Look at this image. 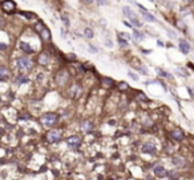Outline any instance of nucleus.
Returning <instances> with one entry per match:
<instances>
[{"instance_id": "nucleus-1", "label": "nucleus", "mask_w": 194, "mask_h": 180, "mask_svg": "<svg viewBox=\"0 0 194 180\" xmlns=\"http://www.w3.org/2000/svg\"><path fill=\"white\" fill-rule=\"evenodd\" d=\"M59 118L60 116H59L56 112H45L40 116V123L43 127L52 129L59 123Z\"/></svg>"}, {"instance_id": "nucleus-2", "label": "nucleus", "mask_w": 194, "mask_h": 180, "mask_svg": "<svg viewBox=\"0 0 194 180\" xmlns=\"http://www.w3.org/2000/svg\"><path fill=\"white\" fill-rule=\"evenodd\" d=\"M53 79H54V83H56V86L64 87V86H67V84L69 83V80H71V73H69L68 69L61 68V69H59V71L54 73Z\"/></svg>"}, {"instance_id": "nucleus-3", "label": "nucleus", "mask_w": 194, "mask_h": 180, "mask_svg": "<svg viewBox=\"0 0 194 180\" xmlns=\"http://www.w3.org/2000/svg\"><path fill=\"white\" fill-rule=\"evenodd\" d=\"M17 68L20 72H27V71H31V69L33 68V60L28 56V55H21V56H19L17 60Z\"/></svg>"}, {"instance_id": "nucleus-4", "label": "nucleus", "mask_w": 194, "mask_h": 180, "mask_svg": "<svg viewBox=\"0 0 194 180\" xmlns=\"http://www.w3.org/2000/svg\"><path fill=\"white\" fill-rule=\"evenodd\" d=\"M44 139H45V142L49 144H57L63 140V132L57 128H52L44 135Z\"/></svg>"}, {"instance_id": "nucleus-5", "label": "nucleus", "mask_w": 194, "mask_h": 180, "mask_svg": "<svg viewBox=\"0 0 194 180\" xmlns=\"http://www.w3.org/2000/svg\"><path fill=\"white\" fill-rule=\"evenodd\" d=\"M170 163L178 169H185L189 166L187 159L185 156H182V155H173L170 159Z\"/></svg>"}, {"instance_id": "nucleus-6", "label": "nucleus", "mask_w": 194, "mask_h": 180, "mask_svg": "<svg viewBox=\"0 0 194 180\" xmlns=\"http://www.w3.org/2000/svg\"><path fill=\"white\" fill-rule=\"evenodd\" d=\"M141 152L145 155H149V156H156L158 152V148L153 142H145L141 146Z\"/></svg>"}, {"instance_id": "nucleus-7", "label": "nucleus", "mask_w": 194, "mask_h": 180, "mask_svg": "<svg viewBox=\"0 0 194 180\" xmlns=\"http://www.w3.org/2000/svg\"><path fill=\"white\" fill-rule=\"evenodd\" d=\"M169 138H170L173 142H177V143H180V142H183L186 138V135H185V131H183L182 128L180 127H176V128H173L170 132H169Z\"/></svg>"}, {"instance_id": "nucleus-8", "label": "nucleus", "mask_w": 194, "mask_h": 180, "mask_svg": "<svg viewBox=\"0 0 194 180\" xmlns=\"http://www.w3.org/2000/svg\"><path fill=\"white\" fill-rule=\"evenodd\" d=\"M65 143L68 144V147H71V148H78V147H81V144H83V138L80 135H71V136H68L65 139Z\"/></svg>"}, {"instance_id": "nucleus-9", "label": "nucleus", "mask_w": 194, "mask_h": 180, "mask_svg": "<svg viewBox=\"0 0 194 180\" xmlns=\"http://www.w3.org/2000/svg\"><path fill=\"white\" fill-rule=\"evenodd\" d=\"M36 63L41 67H45L51 63V55L48 53V51H41L40 53L37 55V59H36Z\"/></svg>"}, {"instance_id": "nucleus-10", "label": "nucleus", "mask_w": 194, "mask_h": 180, "mask_svg": "<svg viewBox=\"0 0 194 180\" xmlns=\"http://www.w3.org/2000/svg\"><path fill=\"white\" fill-rule=\"evenodd\" d=\"M168 172H169L168 169L163 167V166H161V164H157V166L153 168L154 176L158 178V179H165V178H168Z\"/></svg>"}, {"instance_id": "nucleus-11", "label": "nucleus", "mask_w": 194, "mask_h": 180, "mask_svg": "<svg viewBox=\"0 0 194 180\" xmlns=\"http://www.w3.org/2000/svg\"><path fill=\"white\" fill-rule=\"evenodd\" d=\"M69 95H71L72 98H74V99H78L83 95V87L78 83L72 84L71 88H69Z\"/></svg>"}, {"instance_id": "nucleus-12", "label": "nucleus", "mask_w": 194, "mask_h": 180, "mask_svg": "<svg viewBox=\"0 0 194 180\" xmlns=\"http://www.w3.org/2000/svg\"><path fill=\"white\" fill-rule=\"evenodd\" d=\"M80 129L84 133H91L94 129V124H93L92 120L85 119V120H83V122L80 123Z\"/></svg>"}, {"instance_id": "nucleus-13", "label": "nucleus", "mask_w": 194, "mask_h": 180, "mask_svg": "<svg viewBox=\"0 0 194 180\" xmlns=\"http://www.w3.org/2000/svg\"><path fill=\"white\" fill-rule=\"evenodd\" d=\"M19 46H20V49L26 55H33L35 52H36V51H35V48L28 42H26V40H21V42L19 43Z\"/></svg>"}, {"instance_id": "nucleus-14", "label": "nucleus", "mask_w": 194, "mask_h": 180, "mask_svg": "<svg viewBox=\"0 0 194 180\" xmlns=\"http://www.w3.org/2000/svg\"><path fill=\"white\" fill-rule=\"evenodd\" d=\"M2 8L4 9L6 12H13L15 9H16V4H15V2H12V0H6V2L2 3Z\"/></svg>"}, {"instance_id": "nucleus-15", "label": "nucleus", "mask_w": 194, "mask_h": 180, "mask_svg": "<svg viewBox=\"0 0 194 180\" xmlns=\"http://www.w3.org/2000/svg\"><path fill=\"white\" fill-rule=\"evenodd\" d=\"M190 44H189V42H186V40H180V44H178V49L183 53V55H189V52H190Z\"/></svg>"}, {"instance_id": "nucleus-16", "label": "nucleus", "mask_w": 194, "mask_h": 180, "mask_svg": "<svg viewBox=\"0 0 194 180\" xmlns=\"http://www.w3.org/2000/svg\"><path fill=\"white\" fill-rule=\"evenodd\" d=\"M182 178V172L180 169H170L168 172V179L169 180H180Z\"/></svg>"}, {"instance_id": "nucleus-17", "label": "nucleus", "mask_w": 194, "mask_h": 180, "mask_svg": "<svg viewBox=\"0 0 194 180\" xmlns=\"http://www.w3.org/2000/svg\"><path fill=\"white\" fill-rule=\"evenodd\" d=\"M100 83L102 84V87H105V88H112V87L116 86V82H114V80H113L112 78H108V76L101 78Z\"/></svg>"}, {"instance_id": "nucleus-18", "label": "nucleus", "mask_w": 194, "mask_h": 180, "mask_svg": "<svg viewBox=\"0 0 194 180\" xmlns=\"http://www.w3.org/2000/svg\"><path fill=\"white\" fill-rule=\"evenodd\" d=\"M40 38H41V40L43 42H45V43H49L51 42V39H52V36H51V31L47 28V27H44L41 31H40Z\"/></svg>"}, {"instance_id": "nucleus-19", "label": "nucleus", "mask_w": 194, "mask_h": 180, "mask_svg": "<svg viewBox=\"0 0 194 180\" xmlns=\"http://www.w3.org/2000/svg\"><path fill=\"white\" fill-rule=\"evenodd\" d=\"M31 80H29V78L27 76L26 73H19V76L15 79V83L17 84V86H21V84H28Z\"/></svg>"}, {"instance_id": "nucleus-20", "label": "nucleus", "mask_w": 194, "mask_h": 180, "mask_svg": "<svg viewBox=\"0 0 194 180\" xmlns=\"http://www.w3.org/2000/svg\"><path fill=\"white\" fill-rule=\"evenodd\" d=\"M122 13L125 15V16H126L129 20H130V22H132V20H134V19H138L137 15L133 12V9H132L130 7H124V8H122Z\"/></svg>"}, {"instance_id": "nucleus-21", "label": "nucleus", "mask_w": 194, "mask_h": 180, "mask_svg": "<svg viewBox=\"0 0 194 180\" xmlns=\"http://www.w3.org/2000/svg\"><path fill=\"white\" fill-rule=\"evenodd\" d=\"M9 78V69L4 66H0V82H6Z\"/></svg>"}, {"instance_id": "nucleus-22", "label": "nucleus", "mask_w": 194, "mask_h": 180, "mask_svg": "<svg viewBox=\"0 0 194 180\" xmlns=\"http://www.w3.org/2000/svg\"><path fill=\"white\" fill-rule=\"evenodd\" d=\"M133 39L136 40V42H144L145 40V35H144V32H141V31H137V29H134L133 31Z\"/></svg>"}, {"instance_id": "nucleus-23", "label": "nucleus", "mask_w": 194, "mask_h": 180, "mask_svg": "<svg viewBox=\"0 0 194 180\" xmlns=\"http://www.w3.org/2000/svg\"><path fill=\"white\" fill-rule=\"evenodd\" d=\"M142 13V18L146 20V22H150V23H156L157 22V19H156V16L154 15H152L150 12H148V11H144V12H141Z\"/></svg>"}, {"instance_id": "nucleus-24", "label": "nucleus", "mask_w": 194, "mask_h": 180, "mask_svg": "<svg viewBox=\"0 0 194 180\" xmlns=\"http://www.w3.org/2000/svg\"><path fill=\"white\" fill-rule=\"evenodd\" d=\"M156 71H157V73L158 75H160V76H162V78H165V79H172L173 76H172V75H169L166 71H165V69H161V68H157L156 69Z\"/></svg>"}, {"instance_id": "nucleus-25", "label": "nucleus", "mask_w": 194, "mask_h": 180, "mask_svg": "<svg viewBox=\"0 0 194 180\" xmlns=\"http://www.w3.org/2000/svg\"><path fill=\"white\" fill-rule=\"evenodd\" d=\"M84 36H85L87 39H93V36H94V32H93V29L92 28H85L84 29Z\"/></svg>"}, {"instance_id": "nucleus-26", "label": "nucleus", "mask_w": 194, "mask_h": 180, "mask_svg": "<svg viewBox=\"0 0 194 180\" xmlns=\"http://www.w3.org/2000/svg\"><path fill=\"white\" fill-rule=\"evenodd\" d=\"M117 88H118V91H128V89L130 88V87H129V84H128V83H125V82H120V83L117 84Z\"/></svg>"}, {"instance_id": "nucleus-27", "label": "nucleus", "mask_w": 194, "mask_h": 180, "mask_svg": "<svg viewBox=\"0 0 194 180\" xmlns=\"http://www.w3.org/2000/svg\"><path fill=\"white\" fill-rule=\"evenodd\" d=\"M117 38H121V39H124V40H125V42H128V43H129V40L132 39L130 35H129V33H125V32H118V33H117Z\"/></svg>"}, {"instance_id": "nucleus-28", "label": "nucleus", "mask_w": 194, "mask_h": 180, "mask_svg": "<svg viewBox=\"0 0 194 180\" xmlns=\"http://www.w3.org/2000/svg\"><path fill=\"white\" fill-rule=\"evenodd\" d=\"M19 15H20V16H24L26 18L27 20H32L33 18H35V13H32V12H19Z\"/></svg>"}, {"instance_id": "nucleus-29", "label": "nucleus", "mask_w": 194, "mask_h": 180, "mask_svg": "<svg viewBox=\"0 0 194 180\" xmlns=\"http://www.w3.org/2000/svg\"><path fill=\"white\" fill-rule=\"evenodd\" d=\"M137 99H138V100H141V102H149V98H148L144 92H141V91H140V92H137Z\"/></svg>"}, {"instance_id": "nucleus-30", "label": "nucleus", "mask_w": 194, "mask_h": 180, "mask_svg": "<svg viewBox=\"0 0 194 180\" xmlns=\"http://www.w3.org/2000/svg\"><path fill=\"white\" fill-rule=\"evenodd\" d=\"M44 27H45V26H44V24H43L41 22H37V23L33 26V29H35V31H36L37 33H40V31H41V29H43Z\"/></svg>"}, {"instance_id": "nucleus-31", "label": "nucleus", "mask_w": 194, "mask_h": 180, "mask_svg": "<svg viewBox=\"0 0 194 180\" xmlns=\"http://www.w3.org/2000/svg\"><path fill=\"white\" fill-rule=\"evenodd\" d=\"M117 42H118V44H120L122 48H128V47H129V43L125 42V40L121 39V38H117Z\"/></svg>"}, {"instance_id": "nucleus-32", "label": "nucleus", "mask_w": 194, "mask_h": 180, "mask_svg": "<svg viewBox=\"0 0 194 180\" xmlns=\"http://www.w3.org/2000/svg\"><path fill=\"white\" fill-rule=\"evenodd\" d=\"M176 72H177V75H178V76H183V78H186V76H187V72L185 71V69L177 68V69H176Z\"/></svg>"}, {"instance_id": "nucleus-33", "label": "nucleus", "mask_w": 194, "mask_h": 180, "mask_svg": "<svg viewBox=\"0 0 194 180\" xmlns=\"http://www.w3.org/2000/svg\"><path fill=\"white\" fill-rule=\"evenodd\" d=\"M137 71H138V72H141L142 75H149V73H148V68H146V67L138 66V67H137Z\"/></svg>"}, {"instance_id": "nucleus-34", "label": "nucleus", "mask_w": 194, "mask_h": 180, "mask_svg": "<svg viewBox=\"0 0 194 180\" xmlns=\"http://www.w3.org/2000/svg\"><path fill=\"white\" fill-rule=\"evenodd\" d=\"M88 47H89V49H91V52H92V53L98 52V48H97V47H94L93 44H88Z\"/></svg>"}, {"instance_id": "nucleus-35", "label": "nucleus", "mask_w": 194, "mask_h": 180, "mask_svg": "<svg viewBox=\"0 0 194 180\" xmlns=\"http://www.w3.org/2000/svg\"><path fill=\"white\" fill-rule=\"evenodd\" d=\"M128 75H129V78H132L133 80H138V75H136L133 71H129V72H128Z\"/></svg>"}, {"instance_id": "nucleus-36", "label": "nucleus", "mask_w": 194, "mask_h": 180, "mask_svg": "<svg viewBox=\"0 0 194 180\" xmlns=\"http://www.w3.org/2000/svg\"><path fill=\"white\" fill-rule=\"evenodd\" d=\"M19 119H23V120H31V119H32V116H31L29 113H24V115H21V116L19 118Z\"/></svg>"}, {"instance_id": "nucleus-37", "label": "nucleus", "mask_w": 194, "mask_h": 180, "mask_svg": "<svg viewBox=\"0 0 194 180\" xmlns=\"http://www.w3.org/2000/svg\"><path fill=\"white\" fill-rule=\"evenodd\" d=\"M168 35H169V38H172V39H176L177 38V33L173 32L172 29H168Z\"/></svg>"}, {"instance_id": "nucleus-38", "label": "nucleus", "mask_w": 194, "mask_h": 180, "mask_svg": "<svg viewBox=\"0 0 194 180\" xmlns=\"http://www.w3.org/2000/svg\"><path fill=\"white\" fill-rule=\"evenodd\" d=\"M61 20H63V23L65 24L67 27H69V19H68V16H64V15H63V16H61Z\"/></svg>"}, {"instance_id": "nucleus-39", "label": "nucleus", "mask_w": 194, "mask_h": 180, "mask_svg": "<svg viewBox=\"0 0 194 180\" xmlns=\"http://www.w3.org/2000/svg\"><path fill=\"white\" fill-rule=\"evenodd\" d=\"M96 3L98 4V6H106L108 0H96Z\"/></svg>"}, {"instance_id": "nucleus-40", "label": "nucleus", "mask_w": 194, "mask_h": 180, "mask_svg": "<svg viewBox=\"0 0 194 180\" xmlns=\"http://www.w3.org/2000/svg\"><path fill=\"white\" fill-rule=\"evenodd\" d=\"M177 26H178V28H181V29H183V31H185L186 29V26H185V23H181V22H177Z\"/></svg>"}, {"instance_id": "nucleus-41", "label": "nucleus", "mask_w": 194, "mask_h": 180, "mask_svg": "<svg viewBox=\"0 0 194 180\" xmlns=\"http://www.w3.org/2000/svg\"><path fill=\"white\" fill-rule=\"evenodd\" d=\"M8 48V46L6 43H0V51H4V49H7Z\"/></svg>"}, {"instance_id": "nucleus-42", "label": "nucleus", "mask_w": 194, "mask_h": 180, "mask_svg": "<svg viewBox=\"0 0 194 180\" xmlns=\"http://www.w3.org/2000/svg\"><path fill=\"white\" fill-rule=\"evenodd\" d=\"M105 46H106V47H109V48H112V47H113V43H112V40H109V39H108L106 42H105Z\"/></svg>"}, {"instance_id": "nucleus-43", "label": "nucleus", "mask_w": 194, "mask_h": 180, "mask_svg": "<svg viewBox=\"0 0 194 180\" xmlns=\"http://www.w3.org/2000/svg\"><path fill=\"white\" fill-rule=\"evenodd\" d=\"M4 26H6V20H4L2 16H0V28L4 27Z\"/></svg>"}, {"instance_id": "nucleus-44", "label": "nucleus", "mask_w": 194, "mask_h": 180, "mask_svg": "<svg viewBox=\"0 0 194 180\" xmlns=\"http://www.w3.org/2000/svg\"><path fill=\"white\" fill-rule=\"evenodd\" d=\"M142 52L145 53V55H149V53H152L153 51H152V49H142Z\"/></svg>"}, {"instance_id": "nucleus-45", "label": "nucleus", "mask_w": 194, "mask_h": 180, "mask_svg": "<svg viewBox=\"0 0 194 180\" xmlns=\"http://www.w3.org/2000/svg\"><path fill=\"white\" fill-rule=\"evenodd\" d=\"M65 36H67V32H65V29L63 28L61 29V38H65Z\"/></svg>"}, {"instance_id": "nucleus-46", "label": "nucleus", "mask_w": 194, "mask_h": 180, "mask_svg": "<svg viewBox=\"0 0 194 180\" xmlns=\"http://www.w3.org/2000/svg\"><path fill=\"white\" fill-rule=\"evenodd\" d=\"M157 46H158V47H163V43L161 42V40H158V42H157Z\"/></svg>"}, {"instance_id": "nucleus-47", "label": "nucleus", "mask_w": 194, "mask_h": 180, "mask_svg": "<svg viewBox=\"0 0 194 180\" xmlns=\"http://www.w3.org/2000/svg\"><path fill=\"white\" fill-rule=\"evenodd\" d=\"M124 24H125V26H126V27H129V28H132V27H133V26H132V24H130V23H128V22H124Z\"/></svg>"}, {"instance_id": "nucleus-48", "label": "nucleus", "mask_w": 194, "mask_h": 180, "mask_svg": "<svg viewBox=\"0 0 194 180\" xmlns=\"http://www.w3.org/2000/svg\"><path fill=\"white\" fill-rule=\"evenodd\" d=\"M84 3H85V4H92L93 0H84Z\"/></svg>"}, {"instance_id": "nucleus-49", "label": "nucleus", "mask_w": 194, "mask_h": 180, "mask_svg": "<svg viewBox=\"0 0 194 180\" xmlns=\"http://www.w3.org/2000/svg\"><path fill=\"white\" fill-rule=\"evenodd\" d=\"M3 2H6V0H0V3H3Z\"/></svg>"}, {"instance_id": "nucleus-50", "label": "nucleus", "mask_w": 194, "mask_h": 180, "mask_svg": "<svg viewBox=\"0 0 194 180\" xmlns=\"http://www.w3.org/2000/svg\"><path fill=\"white\" fill-rule=\"evenodd\" d=\"M190 180H194V176H193V178H190Z\"/></svg>"}]
</instances>
